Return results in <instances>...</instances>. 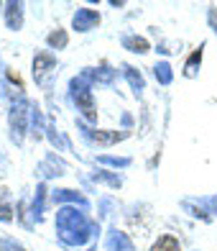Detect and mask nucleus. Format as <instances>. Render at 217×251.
Here are the masks:
<instances>
[{
  "label": "nucleus",
  "mask_w": 217,
  "mask_h": 251,
  "mask_svg": "<svg viewBox=\"0 0 217 251\" xmlns=\"http://www.w3.org/2000/svg\"><path fill=\"white\" fill-rule=\"evenodd\" d=\"M54 226H56V233H59V241L66 246H85L89 238L100 233L97 221H89L77 208H59Z\"/></svg>",
  "instance_id": "1"
},
{
  "label": "nucleus",
  "mask_w": 217,
  "mask_h": 251,
  "mask_svg": "<svg viewBox=\"0 0 217 251\" xmlns=\"http://www.w3.org/2000/svg\"><path fill=\"white\" fill-rule=\"evenodd\" d=\"M92 85H95V70L87 67L82 70L77 77L69 79V98L77 105V110L82 113V118L95 123L97 121V108H95V100H92Z\"/></svg>",
  "instance_id": "2"
},
{
  "label": "nucleus",
  "mask_w": 217,
  "mask_h": 251,
  "mask_svg": "<svg viewBox=\"0 0 217 251\" xmlns=\"http://www.w3.org/2000/svg\"><path fill=\"white\" fill-rule=\"evenodd\" d=\"M31 110L33 105L21 95L13 105H10V116H8V123H10V139H13L16 144L23 141L26 131H31Z\"/></svg>",
  "instance_id": "3"
},
{
  "label": "nucleus",
  "mask_w": 217,
  "mask_h": 251,
  "mask_svg": "<svg viewBox=\"0 0 217 251\" xmlns=\"http://www.w3.org/2000/svg\"><path fill=\"white\" fill-rule=\"evenodd\" d=\"M77 131H79V136H82L89 146H112V144H118V141H123L125 136H128L125 131H100V128H89L85 121H77Z\"/></svg>",
  "instance_id": "4"
},
{
  "label": "nucleus",
  "mask_w": 217,
  "mask_h": 251,
  "mask_svg": "<svg viewBox=\"0 0 217 251\" xmlns=\"http://www.w3.org/2000/svg\"><path fill=\"white\" fill-rule=\"evenodd\" d=\"M181 208H184L189 215L199 221H212L217 215V195L210 198H184L181 200Z\"/></svg>",
  "instance_id": "5"
},
{
  "label": "nucleus",
  "mask_w": 217,
  "mask_h": 251,
  "mask_svg": "<svg viewBox=\"0 0 217 251\" xmlns=\"http://www.w3.org/2000/svg\"><path fill=\"white\" fill-rule=\"evenodd\" d=\"M56 75V59L46 51H39L33 56V79L41 87H51V77Z\"/></svg>",
  "instance_id": "6"
},
{
  "label": "nucleus",
  "mask_w": 217,
  "mask_h": 251,
  "mask_svg": "<svg viewBox=\"0 0 217 251\" xmlns=\"http://www.w3.org/2000/svg\"><path fill=\"white\" fill-rule=\"evenodd\" d=\"M72 26L79 31V33H85V31H92L100 26V13L92 8H79L77 13L72 16Z\"/></svg>",
  "instance_id": "7"
},
{
  "label": "nucleus",
  "mask_w": 217,
  "mask_h": 251,
  "mask_svg": "<svg viewBox=\"0 0 217 251\" xmlns=\"http://www.w3.org/2000/svg\"><path fill=\"white\" fill-rule=\"evenodd\" d=\"M51 202H56V205H72V208H77V205H79L82 210L89 208L87 198L79 195V192H74V190H54L51 192Z\"/></svg>",
  "instance_id": "8"
},
{
  "label": "nucleus",
  "mask_w": 217,
  "mask_h": 251,
  "mask_svg": "<svg viewBox=\"0 0 217 251\" xmlns=\"http://www.w3.org/2000/svg\"><path fill=\"white\" fill-rule=\"evenodd\" d=\"M105 249H108V251H135L130 236L123 233V231H118V228H110V231H108Z\"/></svg>",
  "instance_id": "9"
},
{
  "label": "nucleus",
  "mask_w": 217,
  "mask_h": 251,
  "mask_svg": "<svg viewBox=\"0 0 217 251\" xmlns=\"http://www.w3.org/2000/svg\"><path fill=\"white\" fill-rule=\"evenodd\" d=\"M39 172H41V177H62L66 172V164L62 162V159H56V154H49L39 164Z\"/></svg>",
  "instance_id": "10"
},
{
  "label": "nucleus",
  "mask_w": 217,
  "mask_h": 251,
  "mask_svg": "<svg viewBox=\"0 0 217 251\" xmlns=\"http://www.w3.org/2000/svg\"><path fill=\"white\" fill-rule=\"evenodd\" d=\"M5 24L10 31H18L23 26V3H5Z\"/></svg>",
  "instance_id": "11"
},
{
  "label": "nucleus",
  "mask_w": 217,
  "mask_h": 251,
  "mask_svg": "<svg viewBox=\"0 0 217 251\" xmlns=\"http://www.w3.org/2000/svg\"><path fill=\"white\" fill-rule=\"evenodd\" d=\"M123 75H125V79H128V85H130V90H133V95H135V98H141V95H143V90H146V79H143V75L135 70V67H130V64H123Z\"/></svg>",
  "instance_id": "12"
},
{
  "label": "nucleus",
  "mask_w": 217,
  "mask_h": 251,
  "mask_svg": "<svg viewBox=\"0 0 217 251\" xmlns=\"http://www.w3.org/2000/svg\"><path fill=\"white\" fill-rule=\"evenodd\" d=\"M120 44H123V49H128L133 54H146L148 49H151L143 36H133V33H125V36L120 39Z\"/></svg>",
  "instance_id": "13"
},
{
  "label": "nucleus",
  "mask_w": 217,
  "mask_h": 251,
  "mask_svg": "<svg viewBox=\"0 0 217 251\" xmlns=\"http://www.w3.org/2000/svg\"><path fill=\"white\" fill-rule=\"evenodd\" d=\"M43 200H46V187L41 182V185H36V195H33V202H31V215L36 223L43 218Z\"/></svg>",
  "instance_id": "14"
},
{
  "label": "nucleus",
  "mask_w": 217,
  "mask_h": 251,
  "mask_svg": "<svg viewBox=\"0 0 217 251\" xmlns=\"http://www.w3.org/2000/svg\"><path fill=\"white\" fill-rule=\"evenodd\" d=\"M202 54H204V44H199V49H194L192 51V56L187 59V64H184V77H197V72H199V64H202Z\"/></svg>",
  "instance_id": "15"
},
{
  "label": "nucleus",
  "mask_w": 217,
  "mask_h": 251,
  "mask_svg": "<svg viewBox=\"0 0 217 251\" xmlns=\"http://www.w3.org/2000/svg\"><path fill=\"white\" fill-rule=\"evenodd\" d=\"M46 139H49V141H51V144H54L59 151H69V149H72V146H69V141L64 139V136H62V131L56 128L54 123H46Z\"/></svg>",
  "instance_id": "16"
},
{
  "label": "nucleus",
  "mask_w": 217,
  "mask_h": 251,
  "mask_svg": "<svg viewBox=\"0 0 217 251\" xmlns=\"http://www.w3.org/2000/svg\"><path fill=\"white\" fill-rule=\"evenodd\" d=\"M0 221L10 223L13 221V205H10V192L5 187H0Z\"/></svg>",
  "instance_id": "17"
},
{
  "label": "nucleus",
  "mask_w": 217,
  "mask_h": 251,
  "mask_svg": "<svg viewBox=\"0 0 217 251\" xmlns=\"http://www.w3.org/2000/svg\"><path fill=\"white\" fill-rule=\"evenodd\" d=\"M151 251H181V246H179V241H176L174 236L164 233V236H158L156 241H153Z\"/></svg>",
  "instance_id": "18"
},
{
  "label": "nucleus",
  "mask_w": 217,
  "mask_h": 251,
  "mask_svg": "<svg viewBox=\"0 0 217 251\" xmlns=\"http://www.w3.org/2000/svg\"><path fill=\"white\" fill-rule=\"evenodd\" d=\"M153 77L158 79V85H171V79H174L171 64H169V62H158V64L153 67Z\"/></svg>",
  "instance_id": "19"
},
{
  "label": "nucleus",
  "mask_w": 217,
  "mask_h": 251,
  "mask_svg": "<svg viewBox=\"0 0 217 251\" xmlns=\"http://www.w3.org/2000/svg\"><path fill=\"white\" fill-rule=\"evenodd\" d=\"M46 44H49L51 49H64L66 44H69V36H66V31L56 28V31H51L49 36H46Z\"/></svg>",
  "instance_id": "20"
},
{
  "label": "nucleus",
  "mask_w": 217,
  "mask_h": 251,
  "mask_svg": "<svg viewBox=\"0 0 217 251\" xmlns=\"http://www.w3.org/2000/svg\"><path fill=\"white\" fill-rule=\"evenodd\" d=\"M41 131H46L43 116H41V110L33 105V110H31V133H33V139H41Z\"/></svg>",
  "instance_id": "21"
},
{
  "label": "nucleus",
  "mask_w": 217,
  "mask_h": 251,
  "mask_svg": "<svg viewBox=\"0 0 217 251\" xmlns=\"http://www.w3.org/2000/svg\"><path fill=\"white\" fill-rule=\"evenodd\" d=\"M97 162H100V164H110V167H120V169L130 167V159H128V156H110V154H102V156H97Z\"/></svg>",
  "instance_id": "22"
},
{
  "label": "nucleus",
  "mask_w": 217,
  "mask_h": 251,
  "mask_svg": "<svg viewBox=\"0 0 217 251\" xmlns=\"http://www.w3.org/2000/svg\"><path fill=\"white\" fill-rule=\"evenodd\" d=\"M112 79H115V70H110L108 64H102L95 70V82H102V85H112Z\"/></svg>",
  "instance_id": "23"
},
{
  "label": "nucleus",
  "mask_w": 217,
  "mask_h": 251,
  "mask_svg": "<svg viewBox=\"0 0 217 251\" xmlns=\"http://www.w3.org/2000/svg\"><path fill=\"white\" fill-rule=\"evenodd\" d=\"M92 179H95V182H108L110 187H120V185H123V179H120L118 175H110V172H105V169H102V172H95Z\"/></svg>",
  "instance_id": "24"
},
{
  "label": "nucleus",
  "mask_w": 217,
  "mask_h": 251,
  "mask_svg": "<svg viewBox=\"0 0 217 251\" xmlns=\"http://www.w3.org/2000/svg\"><path fill=\"white\" fill-rule=\"evenodd\" d=\"M0 251H26L23 246H21L16 238H10V236H3L0 238Z\"/></svg>",
  "instance_id": "25"
},
{
  "label": "nucleus",
  "mask_w": 217,
  "mask_h": 251,
  "mask_svg": "<svg viewBox=\"0 0 217 251\" xmlns=\"http://www.w3.org/2000/svg\"><path fill=\"white\" fill-rule=\"evenodd\" d=\"M210 26H212L215 33H217V8H210Z\"/></svg>",
  "instance_id": "26"
},
{
  "label": "nucleus",
  "mask_w": 217,
  "mask_h": 251,
  "mask_svg": "<svg viewBox=\"0 0 217 251\" xmlns=\"http://www.w3.org/2000/svg\"><path fill=\"white\" fill-rule=\"evenodd\" d=\"M89 251H97V244H92V246H89Z\"/></svg>",
  "instance_id": "27"
},
{
  "label": "nucleus",
  "mask_w": 217,
  "mask_h": 251,
  "mask_svg": "<svg viewBox=\"0 0 217 251\" xmlns=\"http://www.w3.org/2000/svg\"><path fill=\"white\" fill-rule=\"evenodd\" d=\"M0 72H3V64H0Z\"/></svg>",
  "instance_id": "28"
},
{
  "label": "nucleus",
  "mask_w": 217,
  "mask_h": 251,
  "mask_svg": "<svg viewBox=\"0 0 217 251\" xmlns=\"http://www.w3.org/2000/svg\"><path fill=\"white\" fill-rule=\"evenodd\" d=\"M0 8H3V5H0Z\"/></svg>",
  "instance_id": "29"
}]
</instances>
